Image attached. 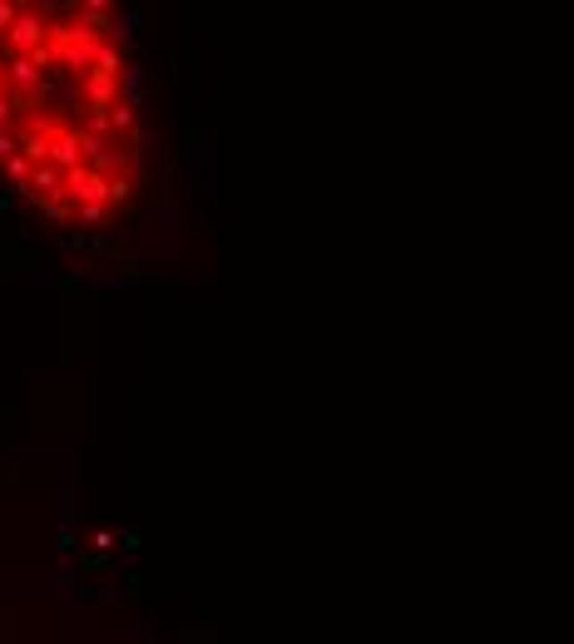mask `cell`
<instances>
[{"instance_id":"2","label":"cell","mask_w":574,"mask_h":644,"mask_svg":"<svg viewBox=\"0 0 574 644\" xmlns=\"http://www.w3.org/2000/svg\"><path fill=\"white\" fill-rule=\"evenodd\" d=\"M89 109H109L119 99V80L114 75H99V70H85V85H80Z\"/></svg>"},{"instance_id":"7","label":"cell","mask_w":574,"mask_h":644,"mask_svg":"<svg viewBox=\"0 0 574 644\" xmlns=\"http://www.w3.org/2000/svg\"><path fill=\"white\" fill-rule=\"evenodd\" d=\"M15 5H21V0H0V30H5V25H11V15H15Z\"/></svg>"},{"instance_id":"6","label":"cell","mask_w":574,"mask_h":644,"mask_svg":"<svg viewBox=\"0 0 574 644\" xmlns=\"http://www.w3.org/2000/svg\"><path fill=\"white\" fill-rule=\"evenodd\" d=\"M109 5L114 0H75V11H99V15H109Z\"/></svg>"},{"instance_id":"1","label":"cell","mask_w":574,"mask_h":644,"mask_svg":"<svg viewBox=\"0 0 574 644\" xmlns=\"http://www.w3.org/2000/svg\"><path fill=\"white\" fill-rule=\"evenodd\" d=\"M45 30H50V25L40 21V11L21 0L11 25L0 30V45H5V55H35V50H45Z\"/></svg>"},{"instance_id":"3","label":"cell","mask_w":574,"mask_h":644,"mask_svg":"<svg viewBox=\"0 0 574 644\" xmlns=\"http://www.w3.org/2000/svg\"><path fill=\"white\" fill-rule=\"evenodd\" d=\"M0 164H5V179H11L15 189H25V179H30V169H35V159H30V154H21V149H15L11 159H0Z\"/></svg>"},{"instance_id":"4","label":"cell","mask_w":574,"mask_h":644,"mask_svg":"<svg viewBox=\"0 0 574 644\" xmlns=\"http://www.w3.org/2000/svg\"><path fill=\"white\" fill-rule=\"evenodd\" d=\"M15 149H21V134H15V124H0V159H11Z\"/></svg>"},{"instance_id":"5","label":"cell","mask_w":574,"mask_h":644,"mask_svg":"<svg viewBox=\"0 0 574 644\" xmlns=\"http://www.w3.org/2000/svg\"><path fill=\"white\" fill-rule=\"evenodd\" d=\"M0 124H15V95L0 89Z\"/></svg>"}]
</instances>
